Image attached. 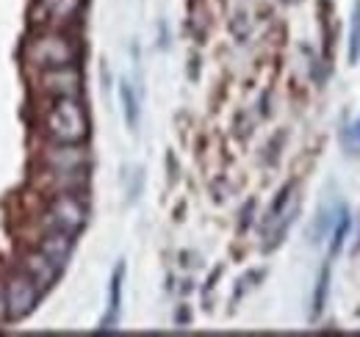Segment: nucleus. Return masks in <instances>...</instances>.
I'll use <instances>...</instances> for the list:
<instances>
[{"label":"nucleus","instance_id":"4","mask_svg":"<svg viewBox=\"0 0 360 337\" xmlns=\"http://www.w3.org/2000/svg\"><path fill=\"white\" fill-rule=\"evenodd\" d=\"M3 291H6V307H8V321H11V324L25 321V318L37 310L39 298L45 293L22 268H17V271L3 282Z\"/></svg>","mask_w":360,"mask_h":337},{"label":"nucleus","instance_id":"10","mask_svg":"<svg viewBox=\"0 0 360 337\" xmlns=\"http://www.w3.org/2000/svg\"><path fill=\"white\" fill-rule=\"evenodd\" d=\"M37 249L45 252L53 263H58L64 268L70 263V257H72V249H75V235H67L61 230H45Z\"/></svg>","mask_w":360,"mask_h":337},{"label":"nucleus","instance_id":"13","mask_svg":"<svg viewBox=\"0 0 360 337\" xmlns=\"http://www.w3.org/2000/svg\"><path fill=\"white\" fill-rule=\"evenodd\" d=\"M120 97H122V111H125V122L131 130L139 127V97H136L134 86L128 84V81H122L120 86Z\"/></svg>","mask_w":360,"mask_h":337},{"label":"nucleus","instance_id":"6","mask_svg":"<svg viewBox=\"0 0 360 337\" xmlns=\"http://www.w3.org/2000/svg\"><path fill=\"white\" fill-rule=\"evenodd\" d=\"M39 168L50 171H89L91 152L86 144H58L47 141L39 152Z\"/></svg>","mask_w":360,"mask_h":337},{"label":"nucleus","instance_id":"17","mask_svg":"<svg viewBox=\"0 0 360 337\" xmlns=\"http://www.w3.org/2000/svg\"><path fill=\"white\" fill-rule=\"evenodd\" d=\"M344 141H347V152H355V155H360V119L349 127V133L344 136Z\"/></svg>","mask_w":360,"mask_h":337},{"label":"nucleus","instance_id":"2","mask_svg":"<svg viewBox=\"0 0 360 337\" xmlns=\"http://www.w3.org/2000/svg\"><path fill=\"white\" fill-rule=\"evenodd\" d=\"M42 133L47 141L58 144H84L89 138V111L81 97L50 100L42 114Z\"/></svg>","mask_w":360,"mask_h":337},{"label":"nucleus","instance_id":"11","mask_svg":"<svg viewBox=\"0 0 360 337\" xmlns=\"http://www.w3.org/2000/svg\"><path fill=\"white\" fill-rule=\"evenodd\" d=\"M122 277H125V265L120 263L114 268V277H111V296H108V312L103 315L100 321V329H117L120 324V307H122Z\"/></svg>","mask_w":360,"mask_h":337},{"label":"nucleus","instance_id":"8","mask_svg":"<svg viewBox=\"0 0 360 337\" xmlns=\"http://www.w3.org/2000/svg\"><path fill=\"white\" fill-rule=\"evenodd\" d=\"M89 185V171H50L39 168L37 188H42L47 197L53 194H81Z\"/></svg>","mask_w":360,"mask_h":337},{"label":"nucleus","instance_id":"16","mask_svg":"<svg viewBox=\"0 0 360 337\" xmlns=\"http://www.w3.org/2000/svg\"><path fill=\"white\" fill-rule=\"evenodd\" d=\"M327 291H330V268L324 265L321 274H319V282H316V296H314V318L321 315L324 310V301H327Z\"/></svg>","mask_w":360,"mask_h":337},{"label":"nucleus","instance_id":"1","mask_svg":"<svg viewBox=\"0 0 360 337\" xmlns=\"http://www.w3.org/2000/svg\"><path fill=\"white\" fill-rule=\"evenodd\" d=\"M81 53H84L81 42L67 28H56V25H37V31L28 37V42L22 47L28 67L37 72L78 64Z\"/></svg>","mask_w":360,"mask_h":337},{"label":"nucleus","instance_id":"12","mask_svg":"<svg viewBox=\"0 0 360 337\" xmlns=\"http://www.w3.org/2000/svg\"><path fill=\"white\" fill-rule=\"evenodd\" d=\"M338 213H341V208H321L319 211V216H316L314 221V230H311V244H321L327 235H330V230L335 227V221H338Z\"/></svg>","mask_w":360,"mask_h":337},{"label":"nucleus","instance_id":"15","mask_svg":"<svg viewBox=\"0 0 360 337\" xmlns=\"http://www.w3.org/2000/svg\"><path fill=\"white\" fill-rule=\"evenodd\" d=\"M349 227H352V221H349V213L341 211V213H338V221H335V227H333V244H330V257H338L341 246H344V241H347V232H349Z\"/></svg>","mask_w":360,"mask_h":337},{"label":"nucleus","instance_id":"18","mask_svg":"<svg viewBox=\"0 0 360 337\" xmlns=\"http://www.w3.org/2000/svg\"><path fill=\"white\" fill-rule=\"evenodd\" d=\"M6 321H8V307H6V291L0 285V324H6Z\"/></svg>","mask_w":360,"mask_h":337},{"label":"nucleus","instance_id":"7","mask_svg":"<svg viewBox=\"0 0 360 337\" xmlns=\"http://www.w3.org/2000/svg\"><path fill=\"white\" fill-rule=\"evenodd\" d=\"M86 0H34V22L70 28L84 14Z\"/></svg>","mask_w":360,"mask_h":337},{"label":"nucleus","instance_id":"14","mask_svg":"<svg viewBox=\"0 0 360 337\" xmlns=\"http://www.w3.org/2000/svg\"><path fill=\"white\" fill-rule=\"evenodd\" d=\"M347 55H349V64H358L360 61V0L355 3V8H352V20H349Z\"/></svg>","mask_w":360,"mask_h":337},{"label":"nucleus","instance_id":"9","mask_svg":"<svg viewBox=\"0 0 360 337\" xmlns=\"http://www.w3.org/2000/svg\"><path fill=\"white\" fill-rule=\"evenodd\" d=\"M20 268L42 288V291H47V288H53L56 282H58V277H61V265L58 263H53L50 257H47L45 252H39V249H34V252H25L22 254V260H20Z\"/></svg>","mask_w":360,"mask_h":337},{"label":"nucleus","instance_id":"5","mask_svg":"<svg viewBox=\"0 0 360 337\" xmlns=\"http://www.w3.org/2000/svg\"><path fill=\"white\" fill-rule=\"evenodd\" d=\"M37 91L47 100L84 97V72L78 70V64L42 70V72H37Z\"/></svg>","mask_w":360,"mask_h":337},{"label":"nucleus","instance_id":"3","mask_svg":"<svg viewBox=\"0 0 360 337\" xmlns=\"http://www.w3.org/2000/svg\"><path fill=\"white\" fill-rule=\"evenodd\" d=\"M89 221V208L81 194H53L42 213L45 230H61L67 235H78Z\"/></svg>","mask_w":360,"mask_h":337}]
</instances>
